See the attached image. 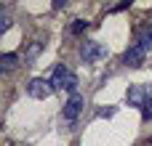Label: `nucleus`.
<instances>
[{
	"mask_svg": "<svg viewBox=\"0 0 152 146\" xmlns=\"http://www.w3.org/2000/svg\"><path fill=\"white\" fill-rule=\"evenodd\" d=\"M48 80H51L53 90H67L69 96H72V93H77V74H75L67 64H56Z\"/></svg>",
	"mask_w": 152,
	"mask_h": 146,
	"instance_id": "f257e3e1",
	"label": "nucleus"
},
{
	"mask_svg": "<svg viewBox=\"0 0 152 146\" xmlns=\"http://www.w3.org/2000/svg\"><path fill=\"white\" fill-rule=\"evenodd\" d=\"M107 56H110V51H107L102 43H96V40L80 43V59H83V64H96V61H102V59H107Z\"/></svg>",
	"mask_w": 152,
	"mask_h": 146,
	"instance_id": "f03ea898",
	"label": "nucleus"
},
{
	"mask_svg": "<svg viewBox=\"0 0 152 146\" xmlns=\"http://www.w3.org/2000/svg\"><path fill=\"white\" fill-rule=\"evenodd\" d=\"M126 101L128 106H136V109H144L150 104V88L147 85H131L126 90Z\"/></svg>",
	"mask_w": 152,
	"mask_h": 146,
	"instance_id": "7ed1b4c3",
	"label": "nucleus"
},
{
	"mask_svg": "<svg viewBox=\"0 0 152 146\" xmlns=\"http://www.w3.org/2000/svg\"><path fill=\"white\" fill-rule=\"evenodd\" d=\"M27 93H29L32 98L43 101V98H48V96L53 93V85H51V80H45V77H32L29 85H27Z\"/></svg>",
	"mask_w": 152,
	"mask_h": 146,
	"instance_id": "20e7f679",
	"label": "nucleus"
},
{
	"mask_svg": "<svg viewBox=\"0 0 152 146\" xmlns=\"http://www.w3.org/2000/svg\"><path fill=\"white\" fill-rule=\"evenodd\" d=\"M144 59H147V51H144L139 43L128 45V48H126V53H123V64H126V66H134V69H136V66H142V64H144Z\"/></svg>",
	"mask_w": 152,
	"mask_h": 146,
	"instance_id": "39448f33",
	"label": "nucleus"
},
{
	"mask_svg": "<svg viewBox=\"0 0 152 146\" xmlns=\"http://www.w3.org/2000/svg\"><path fill=\"white\" fill-rule=\"evenodd\" d=\"M80 112H83V96H80V93H72V96L67 98V104H64V112H61V114H64V120H67V122H75Z\"/></svg>",
	"mask_w": 152,
	"mask_h": 146,
	"instance_id": "423d86ee",
	"label": "nucleus"
},
{
	"mask_svg": "<svg viewBox=\"0 0 152 146\" xmlns=\"http://www.w3.org/2000/svg\"><path fill=\"white\" fill-rule=\"evenodd\" d=\"M16 64H19V56H16V53H3V56H0V69H3V72H11Z\"/></svg>",
	"mask_w": 152,
	"mask_h": 146,
	"instance_id": "0eeeda50",
	"label": "nucleus"
},
{
	"mask_svg": "<svg viewBox=\"0 0 152 146\" xmlns=\"http://www.w3.org/2000/svg\"><path fill=\"white\" fill-rule=\"evenodd\" d=\"M136 43H139L144 51H152V27H150V24L139 32V40H136Z\"/></svg>",
	"mask_w": 152,
	"mask_h": 146,
	"instance_id": "6e6552de",
	"label": "nucleus"
},
{
	"mask_svg": "<svg viewBox=\"0 0 152 146\" xmlns=\"http://www.w3.org/2000/svg\"><path fill=\"white\" fill-rule=\"evenodd\" d=\"M86 29H88V21H86V19H75V21L69 24V35H72V37H80Z\"/></svg>",
	"mask_w": 152,
	"mask_h": 146,
	"instance_id": "1a4fd4ad",
	"label": "nucleus"
},
{
	"mask_svg": "<svg viewBox=\"0 0 152 146\" xmlns=\"http://www.w3.org/2000/svg\"><path fill=\"white\" fill-rule=\"evenodd\" d=\"M43 45H45V43H40V40H37V43H32V45H29V51H27V59H29V61H35V59H37V53L43 51Z\"/></svg>",
	"mask_w": 152,
	"mask_h": 146,
	"instance_id": "9d476101",
	"label": "nucleus"
},
{
	"mask_svg": "<svg viewBox=\"0 0 152 146\" xmlns=\"http://www.w3.org/2000/svg\"><path fill=\"white\" fill-rule=\"evenodd\" d=\"M142 120H144V122H152V101L142 109Z\"/></svg>",
	"mask_w": 152,
	"mask_h": 146,
	"instance_id": "9b49d317",
	"label": "nucleus"
},
{
	"mask_svg": "<svg viewBox=\"0 0 152 146\" xmlns=\"http://www.w3.org/2000/svg\"><path fill=\"white\" fill-rule=\"evenodd\" d=\"M115 106H107V109H99V117H104V120H110V117H115Z\"/></svg>",
	"mask_w": 152,
	"mask_h": 146,
	"instance_id": "f8f14e48",
	"label": "nucleus"
},
{
	"mask_svg": "<svg viewBox=\"0 0 152 146\" xmlns=\"http://www.w3.org/2000/svg\"><path fill=\"white\" fill-rule=\"evenodd\" d=\"M126 8H131V0H123L120 5H112L110 11H112V13H120V11H126Z\"/></svg>",
	"mask_w": 152,
	"mask_h": 146,
	"instance_id": "ddd939ff",
	"label": "nucleus"
},
{
	"mask_svg": "<svg viewBox=\"0 0 152 146\" xmlns=\"http://www.w3.org/2000/svg\"><path fill=\"white\" fill-rule=\"evenodd\" d=\"M8 27H11V19H8V16H3V19H0V35H5V32H8Z\"/></svg>",
	"mask_w": 152,
	"mask_h": 146,
	"instance_id": "4468645a",
	"label": "nucleus"
},
{
	"mask_svg": "<svg viewBox=\"0 0 152 146\" xmlns=\"http://www.w3.org/2000/svg\"><path fill=\"white\" fill-rule=\"evenodd\" d=\"M61 8H67V0H56L53 3V11H61Z\"/></svg>",
	"mask_w": 152,
	"mask_h": 146,
	"instance_id": "2eb2a0df",
	"label": "nucleus"
},
{
	"mask_svg": "<svg viewBox=\"0 0 152 146\" xmlns=\"http://www.w3.org/2000/svg\"><path fill=\"white\" fill-rule=\"evenodd\" d=\"M150 144H152V141H150Z\"/></svg>",
	"mask_w": 152,
	"mask_h": 146,
	"instance_id": "dca6fc26",
	"label": "nucleus"
}]
</instances>
